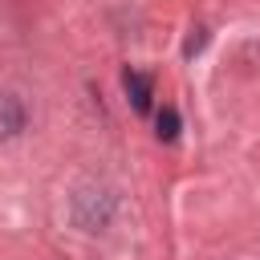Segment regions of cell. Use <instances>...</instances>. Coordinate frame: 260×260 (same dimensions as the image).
I'll return each mask as SVG.
<instances>
[{
    "label": "cell",
    "mask_w": 260,
    "mask_h": 260,
    "mask_svg": "<svg viewBox=\"0 0 260 260\" xmlns=\"http://www.w3.org/2000/svg\"><path fill=\"white\" fill-rule=\"evenodd\" d=\"M122 85H126V98H130L134 114H146V110H150V98H154L150 77H146V73H138V69H126V73H122Z\"/></svg>",
    "instance_id": "cell-1"
},
{
    "label": "cell",
    "mask_w": 260,
    "mask_h": 260,
    "mask_svg": "<svg viewBox=\"0 0 260 260\" xmlns=\"http://www.w3.org/2000/svg\"><path fill=\"white\" fill-rule=\"evenodd\" d=\"M154 134H158V142H175V138H179V114H175L171 106L158 110V130H154Z\"/></svg>",
    "instance_id": "cell-3"
},
{
    "label": "cell",
    "mask_w": 260,
    "mask_h": 260,
    "mask_svg": "<svg viewBox=\"0 0 260 260\" xmlns=\"http://www.w3.org/2000/svg\"><path fill=\"white\" fill-rule=\"evenodd\" d=\"M24 126V110L16 98H0V134H16Z\"/></svg>",
    "instance_id": "cell-2"
}]
</instances>
